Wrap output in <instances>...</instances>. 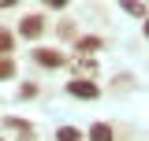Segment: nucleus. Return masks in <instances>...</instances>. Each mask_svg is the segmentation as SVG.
<instances>
[{"mask_svg":"<svg viewBox=\"0 0 149 141\" xmlns=\"http://www.w3.org/2000/svg\"><path fill=\"white\" fill-rule=\"evenodd\" d=\"M101 45H104V41H101V37H93V34H86V37H78V41H74V48H78V52H82V56H90V52H97Z\"/></svg>","mask_w":149,"mask_h":141,"instance_id":"4","label":"nucleus"},{"mask_svg":"<svg viewBox=\"0 0 149 141\" xmlns=\"http://www.w3.org/2000/svg\"><path fill=\"white\" fill-rule=\"evenodd\" d=\"M90 141H116V134H112L108 123H93L90 126Z\"/></svg>","mask_w":149,"mask_h":141,"instance_id":"6","label":"nucleus"},{"mask_svg":"<svg viewBox=\"0 0 149 141\" xmlns=\"http://www.w3.org/2000/svg\"><path fill=\"white\" fill-rule=\"evenodd\" d=\"M34 59L41 63V67H49V70H56V67H63V63H67V56L60 52V48H37Z\"/></svg>","mask_w":149,"mask_h":141,"instance_id":"2","label":"nucleus"},{"mask_svg":"<svg viewBox=\"0 0 149 141\" xmlns=\"http://www.w3.org/2000/svg\"><path fill=\"white\" fill-rule=\"evenodd\" d=\"M4 78H15V63H11V56H0V82Z\"/></svg>","mask_w":149,"mask_h":141,"instance_id":"9","label":"nucleus"},{"mask_svg":"<svg viewBox=\"0 0 149 141\" xmlns=\"http://www.w3.org/2000/svg\"><path fill=\"white\" fill-rule=\"evenodd\" d=\"M146 37H149V15H146Z\"/></svg>","mask_w":149,"mask_h":141,"instance_id":"11","label":"nucleus"},{"mask_svg":"<svg viewBox=\"0 0 149 141\" xmlns=\"http://www.w3.org/2000/svg\"><path fill=\"white\" fill-rule=\"evenodd\" d=\"M0 141H4V138H0Z\"/></svg>","mask_w":149,"mask_h":141,"instance_id":"12","label":"nucleus"},{"mask_svg":"<svg viewBox=\"0 0 149 141\" xmlns=\"http://www.w3.org/2000/svg\"><path fill=\"white\" fill-rule=\"evenodd\" d=\"M67 93L78 97V100H97L101 97V86L90 82V78H74V82H67Z\"/></svg>","mask_w":149,"mask_h":141,"instance_id":"1","label":"nucleus"},{"mask_svg":"<svg viewBox=\"0 0 149 141\" xmlns=\"http://www.w3.org/2000/svg\"><path fill=\"white\" fill-rule=\"evenodd\" d=\"M11 48H15V34L0 26V56H8V52H11Z\"/></svg>","mask_w":149,"mask_h":141,"instance_id":"7","label":"nucleus"},{"mask_svg":"<svg viewBox=\"0 0 149 141\" xmlns=\"http://www.w3.org/2000/svg\"><path fill=\"white\" fill-rule=\"evenodd\" d=\"M123 11H127V15H134V19H142V22H146V8H142V4H123Z\"/></svg>","mask_w":149,"mask_h":141,"instance_id":"10","label":"nucleus"},{"mask_svg":"<svg viewBox=\"0 0 149 141\" xmlns=\"http://www.w3.org/2000/svg\"><path fill=\"white\" fill-rule=\"evenodd\" d=\"M41 30H45V19H41V15H26L22 22H19V34L26 37V41H34V37H41Z\"/></svg>","mask_w":149,"mask_h":141,"instance_id":"3","label":"nucleus"},{"mask_svg":"<svg viewBox=\"0 0 149 141\" xmlns=\"http://www.w3.org/2000/svg\"><path fill=\"white\" fill-rule=\"evenodd\" d=\"M56 141H82V130H74V126H60V130H56Z\"/></svg>","mask_w":149,"mask_h":141,"instance_id":"8","label":"nucleus"},{"mask_svg":"<svg viewBox=\"0 0 149 141\" xmlns=\"http://www.w3.org/2000/svg\"><path fill=\"white\" fill-rule=\"evenodd\" d=\"M74 70H78V78H93V74H97L93 56H78V59H74Z\"/></svg>","mask_w":149,"mask_h":141,"instance_id":"5","label":"nucleus"}]
</instances>
